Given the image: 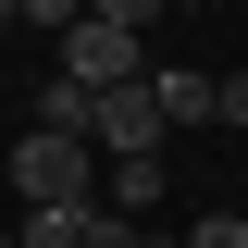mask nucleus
Wrapping results in <instances>:
<instances>
[{
    "label": "nucleus",
    "mask_w": 248,
    "mask_h": 248,
    "mask_svg": "<svg viewBox=\"0 0 248 248\" xmlns=\"http://www.w3.org/2000/svg\"><path fill=\"white\" fill-rule=\"evenodd\" d=\"M0 248H13V223H0Z\"/></svg>",
    "instance_id": "f8f14e48"
},
{
    "label": "nucleus",
    "mask_w": 248,
    "mask_h": 248,
    "mask_svg": "<svg viewBox=\"0 0 248 248\" xmlns=\"http://www.w3.org/2000/svg\"><path fill=\"white\" fill-rule=\"evenodd\" d=\"M13 199H25V211H75V199H99V149L62 137V124H25V137H13Z\"/></svg>",
    "instance_id": "f257e3e1"
},
{
    "label": "nucleus",
    "mask_w": 248,
    "mask_h": 248,
    "mask_svg": "<svg viewBox=\"0 0 248 248\" xmlns=\"http://www.w3.org/2000/svg\"><path fill=\"white\" fill-rule=\"evenodd\" d=\"M174 248H248V211H211V223H186Z\"/></svg>",
    "instance_id": "6e6552de"
},
{
    "label": "nucleus",
    "mask_w": 248,
    "mask_h": 248,
    "mask_svg": "<svg viewBox=\"0 0 248 248\" xmlns=\"http://www.w3.org/2000/svg\"><path fill=\"white\" fill-rule=\"evenodd\" d=\"M87 0H13V25H75Z\"/></svg>",
    "instance_id": "9d476101"
},
{
    "label": "nucleus",
    "mask_w": 248,
    "mask_h": 248,
    "mask_svg": "<svg viewBox=\"0 0 248 248\" xmlns=\"http://www.w3.org/2000/svg\"><path fill=\"white\" fill-rule=\"evenodd\" d=\"M211 124H236V137H248V62H236V75H211Z\"/></svg>",
    "instance_id": "1a4fd4ad"
},
{
    "label": "nucleus",
    "mask_w": 248,
    "mask_h": 248,
    "mask_svg": "<svg viewBox=\"0 0 248 248\" xmlns=\"http://www.w3.org/2000/svg\"><path fill=\"white\" fill-rule=\"evenodd\" d=\"M149 99H161V124H211V75H199V62H161Z\"/></svg>",
    "instance_id": "20e7f679"
},
{
    "label": "nucleus",
    "mask_w": 248,
    "mask_h": 248,
    "mask_svg": "<svg viewBox=\"0 0 248 248\" xmlns=\"http://www.w3.org/2000/svg\"><path fill=\"white\" fill-rule=\"evenodd\" d=\"M37 124H62V137H87V87H75V75H50V87H37Z\"/></svg>",
    "instance_id": "39448f33"
},
{
    "label": "nucleus",
    "mask_w": 248,
    "mask_h": 248,
    "mask_svg": "<svg viewBox=\"0 0 248 248\" xmlns=\"http://www.w3.org/2000/svg\"><path fill=\"white\" fill-rule=\"evenodd\" d=\"M62 75H75V87H124V75H149V37H124V25H99V13H75V25H62Z\"/></svg>",
    "instance_id": "f03ea898"
},
{
    "label": "nucleus",
    "mask_w": 248,
    "mask_h": 248,
    "mask_svg": "<svg viewBox=\"0 0 248 248\" xmlns=\"http://www.w3.org/2000/svg\"><path fill=\"white\" fill-rule=\"evenodd\" d=\"M87 13H99V25H124V37H149L161 13H174V0H87Z\"/></svg>",
    "instance_id": "0eeeda50"
},
{
    "label": "nucleus",
    "mask_w": 248,
    "mask_h": 248,
    "mask_svg": "<svg viewBox=\"0 0 248 248\" xmlns=\"http://www.w3.org/2000/svg\"><path fill=\"white\" fill-rule=\"evenodd\" d=\"M75 211H87V199H75ZM75 211H25V223H13V248H75Z\"/></svg>",
    "instance_id": "423d86ee"
},
{
    "label": "nucleus",
    "mask_w": 248,
    "mask_h": 248,
    "mask_svg": "<svg viewBox=\"0 0 248 248\" xmlns=\"http://www.w3.org/2000/svg\"><path fill=\"white\" fill-rule=\"evenodd\" d=\"M0 25H13V0H0Z\"/></svg>",
    "instance_id": "9b49d317"
},
{
    "label": "nucleus",
    "mask_w": 248,
    "mask_h": 248,
    "mask_svg": "<svg viewBox=\"0 0 248 248\" xmlns=\"http://www.w3.org/2000/svg\"><path fill=\"white\" fill-rule=\"evenodd\" d=\"M99 199H112V211H161V149H124V161H99Z\"/></svg>",
    "instance_id": "7ed1b4c3"
}]
</instances>
